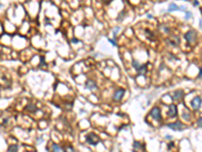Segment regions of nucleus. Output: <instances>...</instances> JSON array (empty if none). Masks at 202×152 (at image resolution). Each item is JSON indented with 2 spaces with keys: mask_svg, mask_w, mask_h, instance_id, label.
I'll list each match as a JSON object with an SVG mask.
<instances>
[{
  "mask_svg": "<svg viewBox=\"0 0 202 152\" xmlns=\"http://www.w3.org/2000/svg\"><path fill=\"white\" fill-rule=\"evenodd\" d=\"M166 43L168 44V45H170V46H173V47L178 46L179 43H180V38L177 37V35H175V37H171V38L167 39Z\"/></svg>",
  "mask_w": 202,
  "mask_h": 152,
  "instance_id": "nucleus-6",
  "label": "nucleus"
},
{
  "mask_svg": "<svg viewBox=\"0 0 202 152\" xmlns=\"http://www.w3.org/2000/svg\"><path fill=\"white\" fill-rule=\"evenodd\" d=\"M184 38H185V40L187 41V43H188V44H192V43H194V42L196 41V38H197L196 32H195V31H193V30H191V31L187 32V33L185 34Z\"/></svg>",
  "mask_w": 202,
  "mask_h": 152,
  "instance_id": "nucleus-3",
  "label": "nucleus"
},
{
  "mask_svg": "<svg viewBox=\"0 0 202 152\" xmlns=\"http://www.w3.org/2000/svg\"><path fill=\"white\" fill-rule=\"evenodd\" d=\"M201 97H199V96H195L192 100H191V105H192V107L194 108V110H198L200 106H201Z\"/></svg>",
  "mask_w": 202,
  "mask_h": 152,
  "instance_id": "nucleus-7",
  "label": "nucleus"
},
{
  "mask_svg": "<svg viewBox=\"0 0 202 152\" xmlns=\"http://www.w3.org/2000/svg\"><path fill=\"white\" fill-rule=\"evenodd\" d=\"M132 66H133V68L136 70V72L139 74H142V75L146 74V72H147V65L146 64H140L139 62L133 61L132 62Z\"/></svg>",
  "mask_w": 202,
  "mask_h": 152,
  "instance_id": "nucleus-2",
  "label": "nucleus"
},
{
  "mask_svg": "<svg viewBox=\"0 0 202 152\" xmlns=\"http://www.w3.org/2000/svg\"><path fill=\"white\" fill-rule=\"evenodd\" d=\"M150 115H151L152 117L154 118V120L158 121V122L162 121V115H161V110H160V108H159L158 106H156V107H153V108H152V111H151Z\"/></svg>",
  "mask_w": 202,
  "mask_h": 152,
  "instance_id": "nucleus-4",
  "label": "nucleus"
},
{
  "mask_svg": "<svg viewBox=\"0 0 202 152\" xmlns=\"http://www.w3.org/2000/svg\"><path fill=\"white\" fill-rule=\"evenodd\" d=\"M182 117L184 118L186 121H190V116H189V115H187V114H183V115H182Z\"/></svg>",
  "mask_w": 202,
  "mask_h": 152,
  "instance_id": "nucleus-18",
  "label": "nucleus"
},
{
  "mask_svg": "<svg viewBox=\"0 0 202 152\" xmlns=\"http://www.w3.org/2000/svg\"><path fill=\"white\" fill-rule=\"evenodd\" d=\"M125 93V91H124V89H122V88H119L117 89L116 91H115V93L113 95V99L114 100H120V99H122V97H123V95Z\"/></svg>",
  "mask_w": 202,
  "mask_h": 152,
  "instance_id": "nucleus-8",
  "label": "nucleus"
},
{
  "mask_svg": "<svg viewBox=\"0 0 202 152\" xmlns=\"http://www.w3.org/2000/svg\"><path fill=\"white\" fill-rule=\"evenodd\" d=\"M85 87H86L87 89H90V90H95L96 88H97L95 81H93L92 79H89V80L86 81V83H85Z\"/></svg>",
  "mask_w": 202,
  "mask_h": 152,
  "instance_id": "nucleus-10",
  "label": "nucleus"
},
{
  "mask_svg": "<svg viewBox=\"0 0 202 152\" xmlns=\"http://www.w3.org/2000/svg\"><path fill=\"white\" fill-rule=\"evenodd\" d=\"M163 31H164V32H165L166 34H168V33L170 32V31H169V27H168V26H163Z\"/></svg>",
  "mask_w": 202,
  "mask_h": 152,
  "instance_id": "nucleus-21",
  "label": "nucleus"
},
{
  "mask_svg": "<svg viewBox=\"0 0 202 152\" xmlns=\"http://www.w3.org/2000/svg\"><path fill=\"white\" fill-rule=\"evenodd\" d=\"M103 1H105V2H110L111 0H103Z\"/></svg>",
  "mask_w": 202,
  "mask_h": 152,
  "instance_id": "nucleus-28",
  "label": "nucleus"
},
{
  "mask_svg": "<svg viewBox=\"0 0 202 152\" xmlns=\"http://www.w3.org/2000/svg\"><path fill=\"white\" fill-rule=\"evenodd\" d=\"M119 30H120L119 27H115V28H114V31H113V35H114V37L116 35V33H118L119 32Z\"/></svg>",
  "mask_w": 202,
  "mask_h": 152,
  "instance_id": "nucleus-20",
  "label": "nucleus"
},
{
  "mask_svg": "<svg viewBox=\"0 0 202 152\" xmlns=\"http://www.w3.org/2000/svg\"><path fill=\"white\" fill-rule=\"evenodd\" d=\"M144 34L147 35V38L149 39V40H151V41H155V35L151 32V31H149V30H146L144 31Z\"/></svg>",
  "mask_w": 202,
  "mask_h": 152,
  "instance_id": "nucleus-12",
  "label": "nucleus"
},
{
  "mask_svg": "<svg viewBox=\"0 0 202 152\" xmlns=\"http://www.w3.org/2000/svg\"><path fill=\"white\" fill-rule=\"evenodd\" d=\"M167 127L170 129H172V130H174V131H182V130H184L185 129V126L182 124V123H180V122H176V123H171V124H168L167 125Z\"/></svg>",
  "mask_w": 202,
  "mask_h": 152,
  "instance_id": "nucleus-5",
  "label": "nucleus"
},
{
  "mask_svg": "<svg viewBox=\"0 0 202 152\" xmlns=\"http://www.w3.org/2000/svg\"><path fill=\"white\" fill-rule=\"evenodd\" d=\"M133 149H143V150H144V146H143L142 143L135 141V142L133 143Z\"/></svg>",
  "mask_w": 202,
  "mask_h": 152,
  "instance_id": "nucleus-14",
  "label": "nucleus"
},
{
  "mask_svg": "<svg viewBox=\"0 0 202 152\" xmlns=\"http://www.w3.org/2000/svg\"><path fill=\"white\" fill-rule=\"evenodd\" d=\"M197 4H198V1H197V0H195V1H194V5H195V6H196V5H197Z\"/></svg>",
  "mask_w": 202,
  "mask_h": 152,
  "instance_id": "nucleus-26",
  "label": "nucleus"
},
{
  "mask_svg": "<svg viewBox=\"0 0 202 152\" xmlns=\"http://www.w3.org/2000/svg\"><path fill=\"white\" fill-rule=\"evenodd\" d=\"M108 42H109V43H111L113 46H115V45H116V44H115V42H114L113 40H110V39H109V40H108Z\"/></svg>",
  "mask_w": 202,
  "mask_h": 152,
  "instance_id": "nucleus-22",
  "label": "nucleus"
},
{
  "mask_svg": "<svg viewBox=\"0 0 202 152\" xmlns=\"http://www.w3.org/2000/svg\"><path fill=\"white\" fill-rule=\"evenodd\" d=\"M148 17H149V18H153V16H152V15H150V14H148Z\"/></svg>",
  "mask_w": 202,
  "mask_h": 152,
  "instance_id": "nucleus-27",
  "label": "nucleus"
},
{
  "mask_svg": "<svg viewBox=\"0 0 202 152\" xmlns=\"http://www.w3.org/2000/svg\"><path fill=\"white\" fill-rule=\"evenodd\" d=\"M18 150V146L17 145H10L8 147V151H17Z\"/></svg>",
  "mask_w": 202,
  "mask_h": 152,
  "instance_id": "nucleus-17",
  "label": "nucleus"
},
{
  "mask_svg": "<svg viewBox=\"0 0 202 152\" xmlns=\"http://www.w3.org/2000/svg\"><path fill=\"white\" fill-rule=\"evenodd\" d=\"M182 96H183V90L178 89V90H175L174 91V93L172 95V99L173 100H179V99L182 98Z\"/></svg>",
  "mask_w": 202,
  "mask_h": 152,
  "instance_id": "nucleus-11",
  "label": "nucleus"
},
{
  "mask_svg": "<svg viewBox=\"0 0 202 152\" xmlns=\"http://www.w3.org/2000/svg\"><path fill=\"white\" fill-rule=\"evenodd\" d=\"M179 9H180V8H179L175 3H171V4L169 5V7H168V11L169 12L175 11V10H179Z\"/></svg>",
  "mask_w": 202,
  "mask_h": 152,
  "instance_id": "nucleus-13",
  "label": "nucleus"
},
{
  "mask_svg": "<svg viewBox=\"0 0 202 152\" xmlns=\"http://www.w3.org/2000/svg\"><path fill=\"white\" fill-rule=\"evenodd\" d=\"M199 77H202V68L200 69V71H199V75H198Z\"/></svg>",
  "mask_w": 202,
  "mask_h": 152,
  "instance_id": "nucleus-25",
  "label": "nucleus"
},
{
  "mask_svg": "<svg viewBox=\"0 0 202 152\" xmlns=\"http://www.w3.org/2000/svg\"><path fill=\"white\" fill-rule=\"evenodd\" d=\"M72 42H73V43H79V41H78V40H76V39H73V40H72Z\"/></svg>",
  "mask_w": 202,
  "mask_h": 152,
  "instance_id": "nucleus-24",
  "label": "nucleus"
},
{
  "mask_svg": "<svg viewBox=\"0 0 202 152\" xmlns=\"http://www.w3.org/2000/svg\"><path fill=\"white\" fill-rule=\"evenodd\" d=\"M86 142L90 145H97L98 143H100V138L94 133H90L86 136Z\"/></svg>",
  "mask_w": 202,
  "mask_h": 152,
  "instance_id": "nucleus-1",
  "label": "nucleus"
},
{
  "mask_svg": "<svg viewBox=\"0 0 202 152\" xmlns=\"http://www.w3.org/2000/svg\"><path fill=\"white\" fill-rule=\"evenodd\" d=\"M191 16H192V14H191V12H186V15H185V18H186V19H188V18H190Z\"/></svg>",
  "mask_w": 202,
  "mask_h": 152,
  "instance_id": "nucleus-19",
  "label": "nucleus"
},
{
  "mask_svg": "<svg viewBox=\"0 0 202 152\" xmlns=\"http://www.w3.org/2000/svg\"><path fill=\"white\" fill-rule=\"evenodd\" d=\"M52 149H53V151H64V148H63V147H61V146H59V145H58V144H56V143H54V144H53Z\"/></svg>",
  "mask_w": 202,
  "mask_h": 152,
  "instance_id": "nucleus-15",
  "label": "nucleus"
},
{
  "mask_svg": "<svg viewBox=\"0 0 202 152\" xmlns=\"http://www.w3.org/2000/svg\"><path fill=\"white\" fill-rule=\"evenodd\" d=\"M25 110H26V111H29V112H36V105H34V104H29L28 105H26Z\"/></svg>",
  "mask_w": 202,
  "mask_h": 152,
  "instance_id": "nucleus-16",
  "label": "nucleus"
},
{
  "mask_svg": "<svg viewBox=\"0 0 202 152\" xmlns=\"http://www.w3.org/2000/svg\"><path fill=\"white\" fill-rule=\"evenodd\" d=\"M168 116L171 118H174L177 116V105H171L169 106V112H168Z\"/></svg>",
  "mask_w": 202,
  "mask_h": 152,
  "instance_id": "nucleus-9",
  "label": "nucleus"
},
{
  "mask_svg": "<svg viewBox=\"0 0 202 152\" xmlns=\"http://www.w3.org/2000/svg\"><path fill=\"white\" fill-rule=\"evenodd\" d=\"M41 62H42V63H41V65H39V67H42V66L44 65V58H43V57L41 58Z\"/></svg>",
  "mask_w": 202,
  "mask_h": 152,
  "instance_id": "nucleus-23",
  "label": "nucleus"
}]
</instances>
